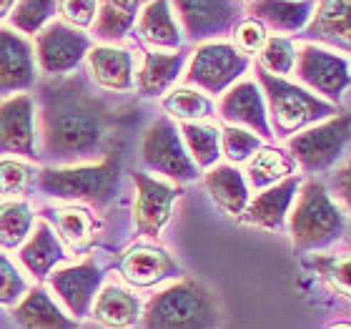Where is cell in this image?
Segmentation results:
<instances>
[{"label":"cell","mask_w":351,"mask_h":329,"mask_svg":"<svg viewBox=\"0 0 351 329\" xmlns=\"http://www.w3.org/2000/svg\"><path fill=\"white\" fill-rule=\"evenodd\" d=\"M40 159L81 163L98 156L108 133V116L78 81L56 78L40 86L38 98Z\"/></svg>","instance_id":"1"},{"label":"cell","mask_w":351,"mask_h":329,"mask_svg":"<svg viewBox=\"0 0 351 329\" xmlns=\"http://www.w3.org/2000/svg\"><path fill=\"white\" fill-rule=\"evenodd\" d=\"M118 176H121V163L116 154H110L103 161L93 163L81 161L38 168L36 186L40 194L63 204L103 206L116 194Z\"/></svg>","instance_id":"2"},{"label":"cell","mask_w":351,"mask_h":329,"mask_svg":"<svg viewBox=\"0 0 351 329\" xmlns=\"http://www.w3.org/2000/svg\"><path fill=\"white\" fill-rule=\"evenodd\" d=\"M219 309L211 292L193 279H178L151 297L143 324L156 329H196L216 324Z\"/></svg>","instance_id":"3"},{"label":"cell","mask_w":351,"mask_h":329,"mask_svg":"<svg viewBox=\"0 0 351 329\" xmlns=\"http://www.w3.org/2000/svg\"><path fill=\"white\" fill-rule=\"evenodd\" d=\"M141 159L148 171L161 174L169 181H196L198 166L183 144L181 131L171 118H158L148 126L141 141Z\"/></svg>","instance_id":"4"},{"label":"cell","mask_w":351,"mask_h":329,"mask_svg":"<svg viewBox=\"0 0 351 329\" xmlns=\"http://www.w3.org/2000/svg\"><path fill=\"white\" fill-rule=\"evenodd\" d=\"M341 229H344V219L337 204L329 198L322 183L311 181L301 194V201L291 216L293 247L299 251L324 247L331 239H337Z\"/></svg>","instance_id":"5"},{"label":"cell","mask_w":351,"mask_h":329,"mask_svg":"<svg viewBox=\"0 0 351 329\" xmlns=\"http://www.w3.org/2000/svg\"><path fill=\"white\" fill-rule=\"evenodd\" d=\"M0 156L40 161L38 98L28 91L10 93L0 101Z\"/></svg>","instance_id":"6"},{"label":"cell","mask_w":351,"mask_h":329,"mask_svg":"<svg viewBox=\"0 0 351 329\" xmlns=\"http://www.w3.org/2000/svg\"><path fill=\"white\" fill-rule=\"evenodd\" d=\"M249 71V56L231 43H208L198 45L186 71V83L196 86L208 95H219L234 86Z\"/></svg>","instance_id":"7"},{"label":"cell","mask_w":351,"mask_h":329,"mask_svg":"<svg viewBox=\"0 0 351 329\" xmlns=\"http://www.w3.org/2000/svg\"><path fill=\"white\" fill-rule=\"evenodd\" d=\"M38 71L48 78L71 76L75 68L86 63L88 51L93 48L86 30H78L63 21H53L36 36Z\"/></svg>","instance_id":"8"},{"label":"cell","mask_w":351,"mask_h":329,"mask_svg":"<svg viewBox=\"0 0 351 329\" xmlns=\"http://www.w3.org/2000/svg\"><path fill=\"white\" fill-rule=\"evenodd\" d=\"M258 81L266 88V95H269V106H271V116H274V124L281 133L296 131L308 121H316V118L331 113L329 103L319 101L314 95H308L306 91H301L299 86H291V83L281 81L278 76L269 73V71H258Z\"/></svg>","instance_id":"9"},{"label":"cell","mask_w":351,"mask_h":329,"mask_svg":"<svg viewBox=\"0 0 351 329\" xmlns=\"http://www.w3.org/2000/svg\"><path fill=\"white\" fill-rule=\"evenodd\" d=\"M45 286L73 319H83L90 315L95 294L103 286V269L93 259L71 264V266H58L45 279Z\"/></svg>","instance_id":"10"},{"label":"cell","mask_w":351,"mask_h":329,"mask_svg":"<svg viewBox=\"0 0 351 329\" xmlns=\"http://www.w3.org/2000/svg\"><path fill=\"white\" fill-rule=\"evenodd\" d=\"M131 179L136 183V204H133L136 231L141 236L154 239L171 221L173 204L181 191L176 189L173 183L154 179V176L143 174V171H131Z\"/></svg>","instance_id":"11"},{"label":"cell","mask_w":351,"mask_h":329,"mask_svg":"<svg viewBox=\"0 0 351 329\" xmlns=\"http://www.w3.org/2000/svg\"><path fill=\"white\" fill-rule=\"evenodd\" d=\"M36 83V45L21 30L0 23V95L30 91Z\"/></svg>","instance_id":"12"},{"label":"cell","mask_w":351,"mask_h":329,"mask_svg":"<svg viewBox=\"0 0 351 329\" xmlns=\"http://www.w3.org/2000/svg\"><path fill=\"white\" fill-rule=\"evenodd\" d=\"M68 256H71V251L60 242L58 231L51 227L48 219H38L28 239L18 249V264L36 282H45Z\"/></svg>","instance_id":"13"},{"label":"cell","mask_w":351,"mask_h":329,"mask_svg":"<svg viewBox=\"0 0 351 329\" xmlns=\"http://www.w3.org/2000/svg\"><path fill=\"white\" fill-rule=\"evenodd\" d=\"M351 136V118L339 116L291 139V154L306 168L329 166Z\"/></svg>","instance_id":"14"},{"label":"cell","mask_w":351,"mask_h":329,"mask_svg":"<svg viewBox=\"0 0 351 329\" xmlns=\"http://www.w3.org/2000/svg\"><path fill=\"white\" fill-rule=\"evenodd\" d=\"M171 5L191 41H208L226 33L239 13L234 0H171Z\"/></svg>","instance_id":"15"},{"label":"cell","mask_w":351,"mask_h":329,"mask_svg":"<svg viewBox=\"0 0 351 329\" xmlns=\"http://www.w3.org/2000/svg\"><path fill=\"white\" fill-rule=\"evenodd\" d=\"M10 317L18 327L25 329H68L78 324V319L68 315L63 304L53 297L45 282L28 286L23 299L15 307H10Z\"/></svg>","instance_id":"16"},{"label":"cell","mask_w":351,"mask_h":329,"mask_svg":"<svg viewBox=\"0 0 351 329\" xmlns=\"http://www.w3.org/2000/svg\"><path fill=\"white\" fill-rule=\"evenodd\" d=\"M221 118L231 126H243L258 136H269V113L266 103L254 81H241L223 91V98L219 103Z\"/></svg>","instance_id":"17"},{"label":"cell","mask_w":351,"mask_h":329,"mask_svg":"<svg viewBox=\"0 0 351 329\" xmlns=\"http://www.w3.org/2000/svg\"><path fill=\"white\" fill-rule=\"evenodd\" d=\"M118 271H121L123 282H128L131 286L146 289V286L158 284L163 279L176 277L178 266H176V262L171 259V254L166 249L138 244V247H131L121 256Z\"/></svg>","instance_id":"18"},{"label":"cell","mask_w":351,"mask_h":329,"mask_svg":"<svg viewBox=\"0 0 351 329\" xmlns=\"http://www.w3.org/2000/svg\"><path fill=\"white\" fill-rule=\"evenodd\" d=\"M88 73L95 83L106 91L113 93H125L131 91L136 83V73H133V56L125 48H116V45H93L86 56Z\"/></svg>","instance_id":"19"},{"label":"cell","mask_w":351,"mask_h":329,"mask_svg":"<svg viewBox=\"0 0 351 329\" xmlns=\"http://www.w3.org/2000/svg\"><path fill=\"white\" fill-rule=\"evenodd\" d=\"M299 76L319 93L337 98L349 86V66L339 56L319 48H304L299 53Z\"/></svg>","instance_id":"20"},{"label":"cell","mask_w":351,"mask_h":329,"mask_svg":"<svg viewBox=\"0 0 351 329\" xmlns=\"http://www.w3.org/2000/svg\"><path fill=\"white\" fill-rule=\"evenodd\" d=\"M90 317L103 327H131L143 317L141 299L121 284H103L95 294Z\"/></svg>","instance_id":"21"},{"label":"cell","mask_w":351,"mask_h":329,"mask_svg":"<svg viewBox=\"0 0 351 329\" xmlns=\"http://www.w3.org/2000/svg\"><path fill=\"white\" fill-rule=\"evenodd\" d=\"M138 33L148 45L178 51L183 43L181 25L176 21V10L171 0H151L138 18Z\"/></svg>","instance_id":"22"},{"label":"cell","mask_w":351,"mask_h":329,"mask_svg":"<svg viewBox=\"0 0 351 329\" xmlns=\"http://www.w3.org/2000/svg\"><path fill=\"white\" fill-rule=\"evenodd\" d=\"M204 183L219 209H223L231 216H241L246 212V206H249V183H246L243 174L236 166L216 163V166L208 168Z\"/></svg>","instance_id":"23"},{"label":"cell","mask_w":351,"mask_h":329,"mask_svg":"<svg viewBox=\"0 0 351 329\" xmlns=\"http://www.w3.org/2000/svg\"><path fill=\"white\" fill-rule=\"evenodd\" d=\"M43 219L51 221V227L58 231L60 242L66 244L68 251H78L86 249L93 242L95 231H98V221L86 204H68L58 209H48Z\"/></svg>","instance_id":"24"},{"label":"cell","mask_w":351,"mask_h":329,"mask_svg":"<svg viewBox=\"0 0 351 329\" xmlns=\"http://www.w3.org/2000/svg\"><path fill=\"white\" fill-rule=\"evenodd\" d=\"M183 66H186V56L183 53L146 51L143 53V66H141L138 76H136L138 93L146 95V98L163 95L178 81V76L183 73Z\"/></svg>","instance_id":"25"},{"label":"cell","mask_w":351,"mask_h":329,"mask_svg":"<svg viewBox=\"0 0 351 329\" xmlns=\"http://www.w3.org/2000/svg\"><path fill=\"white\" fill-rule=\"evenodd\" d=\"M296 186L299 181L296 179H286V181L276 183V186H269L266 191H261L249 206L246 212L241 214L243 221L249 224H256L263 229H281L286 219V212L293 201V194H296Z\"/></svg>","instance_id":"26"},{"label":"cell","mask_w":351,"mask_h":329,"mask_svg":"<svg viewBox=\"0 0 351 329\" xmlns=\"http://www.w3.org/2000/svg\"><path fill=\"white\" fill-rule=\"evenodd\" d=\"M36 209L25 196L0 198V249L18 251L36 227Z\"/></svg>","instance_id":"27"},{"label":"cell","mask_w":351,"mask_h":329,"mask_svg":"<svg viewBox=\"0 0 351 329\" xmlns=\"http://www.w3.org/2000/svg\"><path fill=\"white\" fill-rule=\"evenodd\" d=\"M311 33L326 43L351 51V0H322Z\"/></svg>","instance_id":"28"},{"label":"cell","mask_w":351,"mask_h":329,"mask_svg":"<svg viewBox=\"0 0 351 329\" xmlns=\"http://www.w3.org/2000/svg\"><path fill=\"white\" fill-rule=\"evenodd\" d=\"M254 18L281 33H291V30L304 28V23L311 15V3L308 0H254L251 5Z\"/></svg>","instance_id":"29"},{"label":"cell","mask_w":351,"mask_h":329,"mask_svg":"<svg viewBox=\"0 0 351 329\" xmlns=\"http://www.w3.org/2000/svg\"><path fill=\"white\" fill-rule=\"evenodd\" d=\"M141 0H101L98 18H95V36L103 43H116L125 33L133 28V23L138 18Z\"/></svg>","instance_id":"30"},{"label":"cell","mask_w":351,"mask_h":329,"mask_svg":"<svg viewBox=\"0 0 351 329\" xmlns=\"http://www.w3.org/2000/svg\"><path fill=\"white\" fill-rule=\"evenodd\" d=\"M183 144L189 148L191 159L196 161L198 168H208L219 163L221 156V131L211 124L201 121H183L181 126Z\"/></svg>","instance_id":"31"},{"label":"cell","mask_w":351,"mask_h":329,"mask_svg":"<svg viewBox=\"0 0 351 329\" xmlns=\"http://www.w3.org/2000/svg\"><path fill=\"white\" fill-rule=\"evenodd\" d=\"M58 15V0H18L13 13L8 15L10 28L21 30L23 36L36 38L45 25H51Z\"/></svg>","instance_id":"32"},{"label":"cell","mask_w":351,"mask_h":329,"mask_svg":"<svg viewBox=\"0 0 351 329\" xmlns=\"http://www.w3.org/2000/svg\"><path fill=\"white\" fill-rule=\"evenodd\" d=\"M163 109L178 121H204L213 113V103L196 86H181L163 98Z\"/></svg>","instance_id":"33"},{"label":"cell","mask_w":351,"mask_h":329,"mask_svg":"<svg viewBox=\"0 0 351 329\" xmlns=\"http://www.w3.org/2000/svg\"><path fill=\"white\" fill-rule=\"evenodd\" d=\"M36 161L23 156H0V198L25 196L38 179Z\"/></svg>","instance_id":"34"},{"label":"cell","mask_w":351,"mask_h":329,"mask_svg":"<svg viewBox=\"0 0 351 329\" xmlns=\"http://www.w3.org/2000/svg\"><path fill=\"white\" fill-rule=\"evenodd\" d=\"M291 159L284 156L276 148H258L249 159V181L256 189H266L269 183L278 181L281 176L291 174Z\"/></svg>","instance_id":"35"},{"label":"cell","mask_w":351,"mask_h":329,"mask_svg":"<svg viewBox=\"0 0 351 329\" xmlns=\"http://www.w3.org/2000/svg\"><path fill=\"white\" fill-rule=\"evenodd\" d=\"M28 286L23 266L5 254V249H0V307H15L23 299V294L28 292Z\"/></svg>","instance_id":"36"},{"label":"cell","mask_w":351,"mask_h":329,"mask_svg":"<svg viewBox=\"0 0 351 329\" xmlns=\"http://www.w3.org/2000/svg\"><path fill=\"white\" fill-rule=\"evenodd\" d=\"M221 148L231 163H243L261 148V136L243 126H226L221 131Z\"/></svg>","instance_id":"37"},{"label":"cell","mask_w":351,"mask_h":329,"mask_svg":"<svg viewBox=\"0 0 351 329\" xmlns=\"http://www.w3.org/2000/svg\"><path fill=\"white\" fill-rule=\"evenodd\" d=\"M261 56V68L274 76L291 73L293 63H296V53H293L291 41L286 38H266L263 48L258 51Z\"/></svg>","instance_id":"38"},{"label":"cell","mask_w":351,"mask_h":329,"mask_svg":"<svg viewBox=\"0 0 351 329\" xmlns=\"http://www.w3.org/2000/svg\"><path fill=\"white\" fill-rule=\"evenodd\" d=\"M101 0H58L60 21L78 30H88L95 25Z\"/></svg>","instance_id":"39"},{"label":"cell","mask_w":351,"mask_h":329,"mask_svg":"<svg viewBox=\"0 0 351 329\" xmlns=\"http://www.w3.org/2000/svg\"><path fill=\"white\" fill-rule=\"evenodd\" d=\"M234 41H236V48L243 51L246 56L258 53L263 48V43H266V28H263V23L258 21V18L241 21L239 25H236Z\"/></svg>","instance_id":"40"},{"label":"cell","mask_w":351,"mask_h":329,"mask_svg":"<svg viewBox=\"0 0 351 329\" xmlns=\"http://www.w3.org/2000/svg\"><path fill=\"white\" fill-rule=\"evenodd\" d=\"M329 274H331V279H334V284H337L341 292L351 294V256L339 259V262H331Z\"/></svg>","instance_id":"41"},{"label":"cell","mask_w":351,"mask_h":329,"mask_svg":"<svg viewBox=\"0 0 351 329\" xmlns=\"http://www.w3.org/2000/svg\"><path fill=\"white\" fill-rule=\"evenodd\" d=\"M337 186H339L341 196H344V201L349 204V209H351V161L341 168V174H339V179H337Z\"/></svg>","instance_id":"42"},{"label":"cell","mask_w":351,"mask_h":329,"mask_svg":"<svg viewBox=\"0 0 351 329\" xmlns=\"http://www.w3.org/2000/svg\"><path fill=\"white\" fill-rule=\"evenodd\" d=\"M18 0H0V23L8 21V15L13 13V8Z\"/></svg>","instance_id":"43"}]
</instances>
